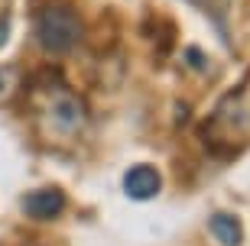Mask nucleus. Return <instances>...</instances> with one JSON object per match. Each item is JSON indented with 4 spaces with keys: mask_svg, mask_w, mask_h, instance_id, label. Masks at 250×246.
Wrapping results in <instances>:
<instances>
[{
    "mask_svg": "<svg viewBox=\"0 0 250 246\" xmlns=\"http://www.w3.org/2000/svg\"><path fill=\"white\" fill-rule=\"evenodd\" d=\"M208 233L218 246H241L244 243V224L228 210H218L208 220Z\"/></svg>",
    "mask_w": 250,
    "mask_h": 246,
    "instance_id": "6",
    "label": "nucleus"
},
{
    "mask_svg": "<svg viewBox=\"0 0 250 246\" xmlns=\"http://www.w3.org/2000/svg\"><path fill=\"white\" fill-rule=\"evenodd\" d=\"M82 19L72 7H62V3H52V7H42L36 19V39L39 46L52 55H65L72 52L82 39Z\"/></svg>",
    "mask_w": 250,
    "mask_h": 246,
    "instance_id": "3",
    "label": "nucleus"
},
{
    "mask_svg": "<svg viewBox=\"0 0 250 246\" xmlns=\"http://www.w3.org/2000/svg\"><path fill=\"white\" fill-rule=\"evenodd\" d=\"M159 188H163V175H159L153 165H146V162L127 169V175H124V191H127V198H133V201L156 198Z\"/></svg>",
    "mask_w": 250,
    "mask_h": 246,
    "instance_id": "5",
    "label": "nucleus"
},
{
    "mask_svg": "<svg viewBox=\"0 0 250 246\" xmlns=\"http://www.w3.org/2000/svg\"><path fill=\"white\" fill-rule=\"evenodd\" d=\"M65 210V194L59 188H36L23 194V214L33 220H56Z\"/></svg>",
    "mask_w": 250,
    "mask_h": 246,
    "instance_id": "4",
    "label": "nucleus"
},
{
    "mask_svg": "<svg viewBox=\"0 0 250 246\" xmlns=\"http://www.w3.org/2000/svg\"><path fill=\"white\" fill-rule=\"evenodd\" d=\"M33 114H36V127L42 133V139L62 143V146L82 136L84 123H88L84 100L62 81H39L36 84Z\"/></svg>",
    "mask_w": 250,
    "mask_h": 246,
    "instance_id": "2",
    "label": "nucleus"
},
{
    "mask_svg": "<svg viewBox=\"0 0 250 246\" xmlns=\"http://www.w3.org/2000/svg\"><path fill=\"white\" fill-rule=\"evenodd\" d=\"M202 143L211 155L221 159H234L250 146V72L205 117Z\"/></svg>",
    "mask_w": 250,
    "mask_h": 246,
    "instance_id": "1",
    "label": "nucleus"
},
{
    "mask_svg": "<svg viewBox=\"0 0 250 246\" xmlns=\"http://www.w3.org/2000/svg\"><path fill=\"white\" fill-rule=\"evenodd\" d=\"M7 36H10V19H7V17H0V46L7 42Z\"/></svg>",
    "mask_w": 250,
    "mask_h": 246,
    "instance_id": "8",
    "label": "nucleus"
},
{
    "mask_svg": "<svg viewBox=\"0 0 250 246\" xmlns=\"http://www.w3.org/2000/svg\"><path fill=\"white\" fill-rule=\"evenodd\" d=\"M13 91H17V68L0 65V104L13 97Z\"/></svg>",
    "mask_w": 250,
    "mask_h": 246,
    "instance_id": "7",
    "label": "nucleus"
}]
</instances>
